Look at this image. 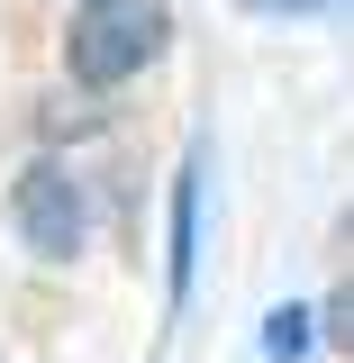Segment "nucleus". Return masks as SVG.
I'll return each mask as SVG.
<instances>
[{
    "mask_svg": "<svg viewBox=\"0 0 354 363\" xmlns=\"http://www.w3.org/2000/svg\"><path fill=\"white\" fill-rule=\"evenodd\" d=\"M173 37V18L155 0H82L73 9V37H64V64L82 91H118L128 73H145Z\"/></svg>",
    "mask_w": 354,
    "mask_h": 363,
    "instance_id": "f257e3e1",
    "label": "nucleus"
},
{
    "mask_svg": "<svg viewBox=\"0 0 354 363\" xmlns=\"http://www.w3.org/2000/svg\"><path fill=\"white\" fill-rule=\"evenodd\" d=\"M9 218H18V236L37 245V255H82V182L64 173V164H28L18 173V191H9Z\"/></svg>",
    "mask_w": 354,
    "mask_h": 363,
    "instance_id": "f03ea898",
    "label": "nucleus"
},
{
    "mask_svg": "<svg viewBox=\"0 0 354 363\" xmlns=\"http://www.w3.org/2000/svg\"><path fill=\"white\" fill-rule=\"evenodd\" d=\"M236 9H272V18H318V9H336V0H236Z\"/></svg>",
    "mask_w": 354,
    "mask_h": 363,
    "instance_id": "423d86ee",
    "label": "nucleus"
},
{
    "mask_svg": "<svg viewBox=\"0 0 354 363\" xmlns=\"http://www.w3.org/2000/svg\"><path fill=\"white\" fill-rule=\"evenodd\" d=\"M264 354L272 363H300V354H309V309H272L264 318Z\"/></svg>",
    "mask_w": 354,
    "mask_h": 363,
    "instance_id": "20e7f679",
    "label": "nucleus"
},
{
    "mask_svg": "<svg viewBox=\"0 0 354 363\" xmlns=\"http://www.w3.org/2000/svg\"><path fill=\"white\" fill-rule=\"evenodd\" d=\"M318 318H327V327H318L327 345H354V291H345V281H336V300H327Z\"/></svg>",
    "mask_w": 354,
    "mask_h": 363,
    "instance_id": "39448f33",
    "label": "nucleus"
},
{
    "mask_svg": "<svg viewBox=\"0 0 354 363\" xmlns=\"http://www.w3.org/2000/svg\"><path fill=\"white\" fill-rule=\"evenodd\" d=\"M191 200H200V164H191V173H182V191H173V264H164L173 300L191 291Z\"/></svg>",
    "mask_w": 354,
    "mask_h": 363,
    "instance_id": "7ed1b4c3",
    "label": "nucleus"
}]
</instances>
